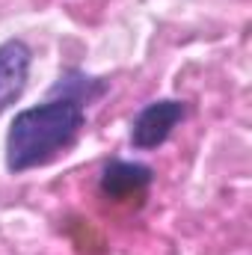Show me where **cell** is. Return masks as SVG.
<instances>
[{
  "instance_id": "1",
  "label": "cell",
  "mask_w": 252,
  "mask_h": 255,
  "mask_svg": "<svg viewBox=\"0 0 252 255\" xmlns=\"http://www.w3.org/2000/svg\"><path fill=\"white\" fill-rule=\"evenodd\" d=\"M86 125V110L68 98H51L39 107L21 110L6 130V169L12 175L30 172L65 154Z\"/></svg>"
},
{
  "instance_id": "2",
  "label": "cell",
  "mask_w": 252,
  "mask_h": 255,
  "mask_svg": "<svg viewBox=\"0 0 252 255\" xmlns=\"http://www.w3.org/2000/svg\"><path fill=\"white\" fill-rule=\"evenodd\" d=\"M184 116H187V107H184V101H175V98H160V101L145 104L136 113V119L130 122V145L139 151L163 145L169 139L172 128Z\"/></svg>"
},
{
  "instance_id": "3",
  "label": "cell",
  "mask_w": 252,
  "mask_h": 255,
  "mask_svg": "<svg viewBox=\"0 0 252 255\" xmlns=\"http://www.w3.org/2000/svg\"><path fill=\"white\" fill-rule=\"evenodd\" d=\"M33 51L24 39H6L0 45V113H6L27 89Z\"/></svg>"
},
{
  "instance_id": "4",
  "label": "cell",
  "mask_w": 252,
  "mask_h": 255,
  "mask_svg": "<svg viewBox=\"0 0 252 255\" xmlns=\"http://www.w3.org/2000/svg\"><path fill=\"white\" fill-rule=\"evenodd\" d=\"M154 172L145 163H130V160H110L101 172V193L113 202H125L130 196H139L151 184Z\"/></svg>"
},
{
  "instance_id": "5",
  "label": "cell",
  "mask_w": 252,
  "mask_h": 255,
  "mask_svg": "<svg viewBox=\"0 0 252 255\" xmlns=\"http://www.w3.org/2000/svg\"><path fill=\"white\" fill-rule=\"evenodd\" d=\"M107 89H110V83H107L104 77H89V74L71 68V71H65L63 77L54 83L51 98H68V101H74V104H80V107L86 110V107L95 104Z\"/></svg>"
}]
</instances>
